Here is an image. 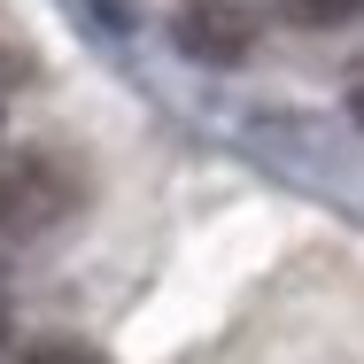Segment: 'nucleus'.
<instances>
[{
  "mask_svg": "<svg viewBox=\"0 0 364 364\" xmlns=\"http://www.w3.org/2000/svg\"><path fill=\"white\" fill-rule=\"evenodd\" d=\"M294 16L302 23H349V16H364V0H294Z\"/></svg>",
  "mask_w": 364,
  "mask_h": 364,
  "instance_id": "obj_3",
  "label": "nucleus"
},
{
  "mask_svg": "<svg viewBox=\"0 0 364 364\" xmlns=\"http://www.w3.org/2000/svg\"><path fill=\"white\" fill-rule=\"evenodd\" d=\"M349 117L364 124V63H357V77H349Z\"/></svg>",
  "mask_w": 364,
  "mask_h": 364,
  "instance_id": "obj_6",
  "label": "nucleus"
},
{
  "mask_svg": "<svg viewBox=\"0 0 364 364\" xmlns=\"http://www.w3.org/2000/svg\"><path fill=\"white\" fill-rule=\"evenodd\" d=\"M171 39H178V55H194V63H240L248 47H256V16L240 8V0H186L178 16H171Z\"/></svg>",
  "mask_w": 364,
  "mask_h": 364,
  "instance_id": "obj_2",
  "label": "nucleus"
},
{
  "mask_svg": "<svg viewBox=\"0 0 364 364\" xmlns=\"http://www.w3.org/2000/svg\"><path fill=\"white\" fill-rule=\"evenodd\" d=\"M16 85H23V63H16V55H0V109H8V93H16Z\"/></svg>",
  "mask_w": 364,
  "mask_h": 364,
  "instance_id": "obj_5",
  "label": "nucleus"
},
{
  "mask_svg": "<svg viewBox=\"0 0 364 364\" xmlns=\"http://www.w3.org/2000/svg\"><path fill=\"white\" fill-rule=\"evenodd\" d=\"M23 364H101L93 349H70V341H47V349H31Z\"/></svg>",
  "mask_w": 364,
  "mask_h": 364,
  "instance_id": "obj_4",
  "label": "nucleus"
},
{
  "mask_svg": "<svg viewBox=\"0 0 364 364\" xmlns=\"http://www.w3.org/2000/svg\"><path fill=\"white\" fill-rule=\"evenodd\" d=\"M77 202V178L39 147H0V240L47 232Z\"/></svg>",
  "mask_w": 364,
  "mask_h": 364,
  "instance_id": "obj_1",
  "label": "nucleus"
},
{
  "mask_svg": "<svg viewBox=\"0 0 364 364\" xmlns=\"http://www.w3.org/2000/svg\"><path fill=\"white\" fill-rule=\"evenodd\" d=\"M0 341H8V310H0Z\"/></svg>",
  "mask_w": 364,
  "mask_h": 364,
  "instance_id": "obj_7",
  "label": "nucleus"
}]
</instances>
